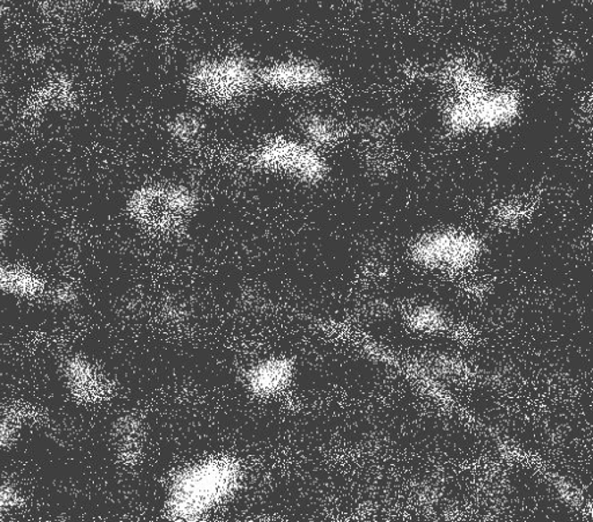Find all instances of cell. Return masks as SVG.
Masks as SVG:
<instances>
[{"mask_svg": "<svg viewBox=\"0 0 593 522\" xmlns=\"http://www.w3.org/2000/svg\"><path fill=\"white\" fill-rule=\"evenodd\" d=\"M233 473L226 465H210L183 475L175 485L173 505L182 517L205 511L224 496L231 485Z\"/></svg>", "mask_w": 593, "mask_h": 522, "instance_id": "1", "label": "cell"}, {"mask_svg": "<svg viewBox=\"0 0 593 522\" xmlns=\"http://www.w3.org/2000/svg\"><path fill=\"white\" fill-rule=\"evenodd\" d=\"M481 252V243L467 233L443 229L419 237L413 247L417 262L432 268L466 266Z\"/></svg>", "mask_w": 593, "mask_h": 522, "instance_id": "2", "label": "cell"}, {"mask_svg": "<svg viewBox=\"0 0 593 522\" xmlns=\"http://www.w3.org/2000/svg\"><path fill=\"white\" fill-rule=\"evenodd\" d=\"M257 165L263 170H282L307 186L325 180L327 165L315 147L296 142H275L257 155Z\"/></svg>", "mask_w": 593, "mask_h": 522, "instance_id": "3", "label": "cell"}, {"mask_svg": "<svg viewBox=\"0 0 593 522\" xmlns=\"http://www.w3.org/2000/svg\"><path fill=\"white\" fill-rule=\"evenodd\" d=\"M190 80L208 91L239 93L260 81V69L244 54H234L221 61H198L191 66Z\"/></svg>", "mask_w": 593, "mask_h": 522, "instance_id": "4", "label": "cell"}, {"mask_svg": "<svg viewBox=\"0 0 593 522\" xmlns=\"http://www.w3.org/2000/svg\"><path fill=\"white\" fill-rule=\"evenodd\" d=\"M329 75V71L318 62L291 58L261 69L260 81L275 88L306 89L325 85Z\"/></svg>", "mask_w": 593, "mask_h": 522, "instance_id": "5", "label": "cell"}, {"mask_svg": "<svg viewBox=\"0 0 593 522\" xmlns=\"http://www.w3.org/2000/svg\"><path fill=\"white\" fill-rule=\"evenodd\" d=\"M465 104L472 128H497L508 126L519 112V104L509 95L479 97Z\"/></svg>", "mask_w": 593, "mask_h": 522, "instance_id": "6", "label": "cell"}, {"mask_svg": "<svg viewBox=\"0 0 593 522\" xmlns=\"http://www.w3.org/2000/svg\"><path fill=\"white\" fill-rule=\"evenodd\" d=\"M299 128L308 145L318 147L329 145L337 138V128L330 119L323 115L308 112L299 120Z\"/></svg>", "mask_w": 593, "mask_h": 522, "instance_id": "7", "label": "cell"}, {"mask_svg": "<svg viewBox=\"0 0 593 522\" xmlns=\"http://www.w3.org/2000/svg\"><path fill=\"white\" fill-rule=\"evenodd\" d=\"M167 131L171 138L181 143H190L200 137L203 122L193 112H182L170 120Z\"/></svg>", "mask_w": 593, "mask_h": 522, "instance_id": "8", "label": "cell"}, {"mask_svg": "<svg viewBox=\"0 0 593 522\" xmlns=\"http://www.w3.org/2000/svg\"><path fill=\"white\" fill-rule=\"evenodd\" d=\"M64 374L66 379L77 391L88 389V385H92L93 380H95L92 369L83 360H77V358L66 361Z\"/></svg>", "mask_w": 593, "mask_h": 522, "instance_id": "9", "label": "cell"}, {"mask_svg": "<svg viewBox=\"0 0 593 522\" xmlns=\"http://www.w3.org/2000/svg\"><path fill=\"white\" fill-rule=\"evenodd\" d=\"M21 422L12 415L0 416V450L9 447L17 440Z\"/></svg>", "mask_w": 593, "mask_h": 522, "instance_id": "10", "label": "cell"}, {"mask_svg": "<svg viewBox=\"0 0 593 522\" xmlns=\"http://www.w3.org/2000/svg\"><path fill=\"white\" fill-rule=\"evenodd\" d=\"M22 501L21 491L7 483H0V513L21 508Z\"/></svg>", "mask_w": 593, "mask_h": 522, "instance_id": "11", "label": "cell"}, {"mask_svg": "<svg viewBox=\"0 0 593 522\" xmlns=\"http://www.w3.org/2000/svg\"><path fill=\"white\" fill-rule=\"evenodd\" d=\"M169 2L178 4L186 9H193L194 6L197 5L198 0H169Z\"/></svg>", "mask_w": 593, "mask_h": 522, "instance_id": "12", "label": "cell"}]
</instances>
